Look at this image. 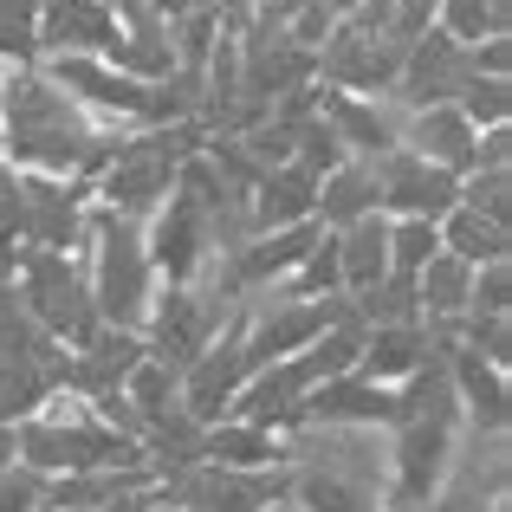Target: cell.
Instances as JSON below:
<instances>
[{"label":"cell","mask_w":512,"mask_h":512,"mask_svg":"<svg viewBox=\"0 0 512 512\" xmlns=\"http://www.w3.org/2000/svg\"><path fill=\"white\" fill-rule=\"evenodd\" d=\"M7 273H13V292H20L26 318H33L52 344L85 350L98 338V305H91L85 266H78L72 253H13Z\"/></svg>","instance_id":"obj_4"},{"label":"cell","mask_w":512,"mask_h":512,"mask_svg":"<svg viewBox=\"0 0 512 512\" xmlns=\"http://www.w3.org/2000/svg\"><path fill=\"white\" fill-rule=\"evenodd\" d=\"M0 78H7V72H0Z\"/></svg>","instance_id":"obj_23"},{"label":"cell","mask_w":512,"mask_h":512,"mask_svg":"<svg viewBox=\"0 0 512 512\" xmlns=\"http://www.w3.org/2000/svg\"><path fill=\"white\" fill-rule=\"evenodd\" d=\"M506 286H512L506 260H493V266H474V292H467V318H506Z\"/></svg>","instance_id":"obj_20"},{"label":"cell","mask_w":512,"mask_h":512,"mask_svg":"<svg viewBox=\"0 0 512 512\" xmlns=\"http://www.w3.org/2000/svg\"><path fill=\"white\" fill-rule=\"evenodd\" d=\"M143 7H150V13H163V20H182V13H195L201 0H143Z\"/></svg>","instance_id":"obj_21"},{"label":"cell","mask_w":512,"mask_h":512,"mask_svg":"<svg viewBox=\"0 0 512 512\" xmlns=\"http://www.w3.org/2000/svg\"><path fill=\"white\" fill-rule=\"evenodd\" d=\"M201 461L227 467V474H273V467H286V448H279L273 428H253L227 415V422L201 428Z\"/></svg>","instance_id":"obj_13"},{"label":"cell","mask_w":512,"mask_h":512,"mask_svg":"<svg viewBox=\"0 0 512 512\" xmlns=\"http://www.w3.org/2000/svg\"><path fill=\"white\" fill-rule=\"evenodd\" d=\"M318 104H325L318 117L338 137V150L357 156V163H376V156H389L402 143V111H389V104L350 98V91H318Z\"/></svg>","instance_id":"obj_8"},{"label":"cell","mask_w":512,"mask_h":512,"mask_svg":"<svg viewBox=\"0 0 512 512\" xmlns=\"http://www.w3.org/2000/svg\"><path fill=\"white\" fill-rule=\"evenodd\" d=\"M331 247H338V286H344V299H363L370 286H383V279H389V214H363V221L338 227Z\"/></svg>","instance_id":"obj_12"},{"label":"cell","mask_w":512,"mask_h":512,"mask_svg":"<svg viewBox=\"0 0 512 512\" xmlns=\"http://www.w3.org/2000/svg\"><path fill=\"white\" fill-rule=\"evenodd\" d=\"M13 461L46 474V480H65V474H130V467H150V454L130 435H117L111 422H98V409H91L85 396L52 389V396L13 428Z\"/></svg>","instance_id":"obj_2"},{"label":"cell","mask_w":512,"mask_h":512,"mask_svg":"<svg viewBox=\"0 0 512 512\" xmlns=\"http://www.w3.org/2000/svg\"><path fill=\"white\" fill-rule=\"evenodd\" d=\"M467 78H474L467 46H454L441 26H428V33L402 52V72H396V91H389V98H396L402 117H415V111H435V104H454Z\"/></svg>","instance_id":"obj_5"},{"label":"cell","mask_w":512,"mask_h":512,"mask_svg":"<svg viewBox=\"0 0 512 512\" xmlns=\"http://www.w3.org/2000/svg\"><path fill=\"white\" fill-rule=\"evenodd\" d=\"M441 253V221H389V273L415 279Z\"/></svg>","instance_id":"obj_17"},{"label":"cell","mask_w":512,"mask_h":512,"mask_svg":"<svg viewBox=\"0 0 512 512\" xmlns=\"http://www.w3.org/2000/svg\"><path fill=\"white\" fill-rule=\"evenodd\" d=\"M13 467V428H0V474Z\"/></svg>","instance_id":"obj_22"},{"label":"cell","mask_w":512,"mask_h":512,"mask_svg":"<svg viewBox=\"0 0 512 512\" xmlns=\"http://www.w3.org/2000/svg\"><path fill=\"white\" fill-rule=\"evenodd\" d=\"M396 150L422 156V163L448 169V175H474V150H480V130L467 124L454 104H435V111H415L402 117V143Z\"/></svg>","instance_id":"obj_9"},{"label":"cell","mask_w":512,"mask_h":512,"mask_svg":"<svg viewBox=\"0 0 512 512\" xmlns=\"http://www.w3.org/2000/svg\"><path fill=\"white\" fill-rule=\"evenodd\" d=\"M376 208L389 214V221H441V214L461 201V175L422 163V156L409 150H389L376 156Z\"/></svg>","instance_id":"obj_6"},{"label":"cell","mask_w":512,"mask_h":512,"mask_svg":"<svg viewBox=\"0 0 512 512\" xmlns=\"http://www.w3.org/2000/svg\"><path fill=\"white\" fill-rule=\"evenodd\" d=\"M299 422H344V428H389L396 422V389L389 383H370V376H331L305 396V415Z\"/></svg>","instance_id":"obj_10"},{"label":"cell","mask_w":512,"mask_h":512,"mask_svg":"<svg viewBox=\"0 0 512 512\" xmlns=\"http://www.w3.org/2000/svg\"><path fill=\"white\" fill-rule=\"evenodd\" d=\"M85 247H91L85 286H91V305H98V325L143 338V318L156 305V266H150V247H143V221H124V214L91 201Z\"/></svg>","instance_id":"obj_3"},{"label":"cell","mask_w":512,"mask_h":512,"mask_svg":"<svg viewBox=\"0 0 512 512\" xmlns=\"http://www.w3.org/2000/svg\"><path fill=\"white\" fill-rule=\"evenodd\" d=\"M111 39V0H39V59H104Z\"/></svg>","instance_id":"obj_7"},{"label":"cell","mask_w":512,"mask_h":512,"mask_svg":"<svg viewBox=\"0 0 512 512\" xmlns=\"http://www.w3.org/2000/svg\"><path fill=\"white\" fill-rule=\"evenodd\" d=\"M363 214H383L376 208V169L370 163H357V156H344L338 169L318 182V208H312V221L325 227V234H338V227L350 221H363Z\"/></svg>","instance_id":"obj_14"},{"label":"cell","mask_w":512,"mask_h":512,"mask_svg":"<svg viewBox=\"0 0 512 512\" xmlns=\"http://www.w3.org/2000/svg\"><path fill=\"white\" fill-rule=\"evenodd\" d=\"M39 65V0H0V72Z\"/></svg>","instance_id":"obj_16"},{"label":"cell","mask_w":512,"mask_h":512,"mask_svg":"<svg viewBox=\"0 0 512 512\" xmlns=\"http://www.w3.org/2000/svg\"><path fill=\"white\" fill-rule=\"evenodd\" d=\"M124 130L98 124L91 111H78L39 65L0 78V163L20 175H98L117 156Z\"/></svg>","instance_id":"obj_1"},{"label":"cell","mask_w":512,"mask_h":512,"mask_svg":"<svg viewBox=\"0 0 512 512\" xmlns=\"http://www.w3.org/2000/svg\"><path fill=\"white\" fill-rule=\"evenodd\" d=\"M506 188H512L506 169H474V175H461V208L480 214V221H493V227H506V214H512Z\"/></svg>","instance_id":"obj_18"},{"label":"cell","mask_w":512,"mask_h":512,"mask_svg":"<svg viewBox=\"0 0 512 512\" xmlns=\"http://www.w3.org/2000/svg\"><path fill=\"white\" fill-rule=\"evenodd\" d=\"M441 338L428 325H370L363 331V357H357V376H370V383H389L402 389L415 370L428 363V350Z\"/></svg>","instance_id":"obj_11"},{"label":"cell","mask_w":512,"mask_h":512,"mask_svg":"<svg viewBox=\"0 0 512 512\" xmlns=\"http://www.w3.org/2000/svg\"><path fill=\"white\" fill-rule=\"evenodd\" d=\"M454 111L467 117L474 130H506V78H467Z\"/></svg>","instance_id":"obj_19"},{"label":"cell","mask_w":512,"mask_h":512,"mask_svg":"<svg viewBox=\"0 0 512 512\" xmlns=\"http://www.w3.org/2000/svg\"><path fill=\"white\" fill-rule=\"evenodd\" d=\"M441 253H454L461 266H493V260H506V227L480 221V214H467L461 201H454V208L441 214Z\"/></svg>","instance_id":"obj_15"}]
</instances>
